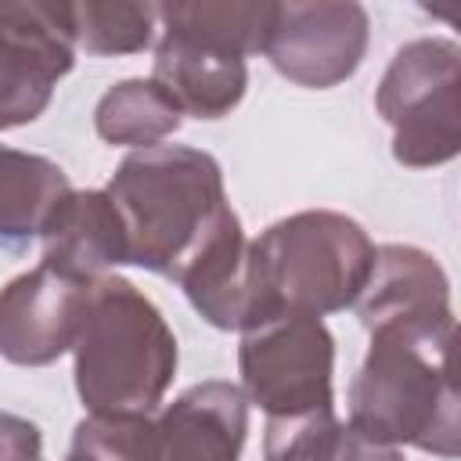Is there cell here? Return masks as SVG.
<instances>
[{"instance_id":"obj_1","label":"cell","mask_w":461,"mask_h":461,"mask_svg":"<svg viewBox=\"0 0 461 461\" xmlns=\"http://www.w3.org/2000/svg\"><path fill=\"white\" fill-rule=\"evenodd\" d=\"M367 357L349 382L346 425L385 447L457 457L461 400L454 385V317L367 331Z\"/></svg>"},{"instance_id":"obj_2","label":"cell","mask_w":461,"mask_h":461,"mask_svg":"<svg viewBox=\"0 0 461 461\" xmlns=\"http://www.w3.org/2000/svg\"><path fill=\"white\" fill-rule=\"evenodd\" d=\"M104 191L126 227V263L169 281L180 277L187 259L230 212L220 162L187 144L130 151Z\"/></svg>"},{"instance_id":"obj_3","label":"cell","mask_w":461,"mask_h":461,"mask_svg":"<svg viewBox=\"0 0 461 461\" xmlns=\"http://www.w3.org/2000/svg\"><path fill=\"white\" fill-rule=\"evenodd\" d=\"M72 357L76 393L90 414H155L180 360L162 310L119 274L90 285Z\"/></svg>"},{"instance_id":"obj_4","label":"cell","mask_w":461,"mask_h":461,"mask_svg":"<svg viewBox=\"0 0 461 461\" xmlns=\"http://www.w3.org/2000/svg\"><path fill=\"white\" fill-rule=\"evenodd\" d=\"M249 256L270 317H328L360 299L375 267V241L346 212L303 209L249 241Z\"/></svg>"},{"instance_id":"obj_5","label":"cell","mask_w":461,"mask_h":461,"mask_svg":"<svg viewBox=\"0 0 461 461\" xmlns=\"http://www.w3.org/2000/svg\"><path fill=\"white\" fill-rule=\"evenodd\" d=\"M378 115L393 126V158L432 169L461 151V47L447 36L403 43L375 90Z\"/></svg>"},{"instance_id":"obj_6","label":"cell","mask_w":461,"mask_h":461,"mask_svg":"<svg viewBox=\"0 0 461 461\" xmlns=\"http://www.w3.org/2000/svg\"><path fill=\"white\" fill-rule=\"evenodd\" d=\"M241 393L267 418L335 403V339L321 317L274 313L241 331Z\"/></svg>"},{"instance_id":"obj_7","label":"cell","mask_w":461,"mask_h":461,"mask_svg":"<svg viewBox=\"0 0 461 461\" xmlns=\"http://www.w3.org/2000/svg\"><path fill=\"white\" fill-rule=\"evenodd\" d=\"M72 65V4L0 0V130L36 122Z\"/></svg>"},{"instance_id":"obj_8","label":"cell","mask_w":461,"mask_h":461,"mask_svg":"<svg viewBox=\"0 0 461 461\" xmlns=\"http://www.w3.org/2000/svg\"><path fill=\"white\" fill-rule=\"evenodd\" d=\"M367 36L371 18L353 0H288L277 4L263 54L288 83L331 90L360 68Z\"/></svg>"},{"instance_id":"obj_9","label":"cell","mask_w":461,"mask_h":461,"mask_svg":"<svg viewBox=\"0 0 461 461\" xmlns=\"http://www.w3.org/2000/svg\"><path fill=\"white\" fill-rule=\"evenodd\" d=\"M94 281L32 267L0 288V357L18 367H47L76 346Z\"/></svg>"},{"instance_id":"obj_10","label":"cell","mask_w":461,"mask_h":461,"mask_svg":"<svg viewBox=\"0 0 461 461\" xmlns=\"http://www.w3.org/2000/svg\"><path fill=\"white\" fill-rule=\"evenodd\" d=\"M176 285L184 288L194 313L220 331H249L270 317L252 270L249 238L234 209L187 259Z\"/></svg>"},{"instance_id":"obj_11","label":"cell","mask_w":461,"mask_h":461,"mask_svg":"<svg viewBox=\"0 0 461 461\" xmlns=\"http://www.w3.org/2000/svg\"><path fill=\"white\" fill-rule=\"evenodd\" d=\"M155 461H241L249 400L234 382H198L155 414Z\"/></svg>"},{"instance_id":"obj_12","label":"cell","mask_w":461,"mask_h":461,"mask_svg":"<svg viewBox=\"0 0 461 461\" xmlns=\"http://www.w3.org/2000/svg\"><path fill=\"white\" fill-rule=\"evenodd\" d=\"M367 331L385 324L450 321V277L436 256L418 245H378L371 277L353 303Z\"/></svg>"},{"instance_id":"obj_13","label":"cell","mask_w":461,"mask_h":461,"mask_svg":"<svg viewBox=\"0 0 461 461\" xmlns=\"http://www.w3.org/2000/svg\"><path fill=\"white\" fill-rule=\"evenodd\" d=\"M40 249H43L40 259L43 267L76 281H101L130 256L126 227L108 191H76V187L50 212L40 234Z\"/></svg>"},{"instance_id":"obj_14","label":"cell","mask_w":461,"mask_h":461,"mask_svg":"<svg viewBox=\"0 0 461 461\" xmlns=\"http://www.w3.org/2000/svg\"><path fill=\"white\" fill-rule=\"evenodd\" d=\"M151 79L180 104L184 115L194 119L230 115L249 90L245 58L191 43L176 32L158 36L151 58Z\"/></svg>"},{"instance_id":"obj_15","label":"cell","mask_w":461,"mask_h":461,"mask_svg":"<svg viewBox=\"0 0 461 461\" xmlns=\"http://www.w3.org/2000/svg\"><path fill=\"white\" fill-rule=\"evenodd\" d=\"M68 191L72 184L58 162L0 144V241L18 249L40 238Z\"/></svg>"},{"instance_id":"obj_16","label":"cell","mask_w":461,"mask_h":461,"mask_svg":"<svg viewBox=\"0 0 461 461\" xmlns=\"http://www.w3.org/2000/svg\"><path fill=\"white\" fill-rule=\"evenodd\" d=\"M162 32H176L191 43L216 47L238 58L263 54V43L274 29L277 4L270 0H187V4H155Z\"/></svg>"},{"instance_id":"obj_17","label":"cell","mask_w":461,"mask_h":461,"mask_svg":"<svg viewBox=\"0 0 461 461\" xmlns=\"http://www.w3.org/2000/svg\"><path fill=\"white\" fill-rule=\"evenodd\" d=\"M180 122H184L180 104L155 79H119L101 94L94 108L97 137L133 151L162 144L180 130Z\"/></svg>"},{"instance_id":"obj_18","label":"cell","mask_w":461,"mask_h":461,"mask_svg":"<svg viewBox=\"0 0 461 461\" xmlns=\"http://www.w3.org/2000/svg\"><path fill=\"white\" fill-rule=\"evenodd\" d=\"M158 29L155 4H72V32L76 50L97 54V58H119V54H140L151 47Z\"/></svg>"},{"instance_id":"obj_19","label":"cell","mask_w":461,"mask_h":461,"mask_svg":"<svg viewBox=\"0 0 461 461\" xmlns=\"http://www.w3.org/2000/svg\"><path fill=\"white\" fill-rule=\"evenodd\" d=\"M72 450L94 461H155V414H86L72 432Z\"/></svg>"},{"instance_id":"obj_20","label":"cell","mask_w":461,"mask_h":461,"mask_svg":"<svg viewBox=\"0 0 461 461\" xmlns=\"http://www.w3.org/2000/svg\"><path fill=\"white\" fill-rule=\"evenodd\" d=\"M342 429L346 425L339 421L335 403L310 407L299 414L267 418L263 461H331V454L342 439Z\"/></svg>"},{"instance_id":"obj_21","label":"cell","mask_w":461,"mask_h":461,"mask_svg":"<svg viewBox=\"0 0 461 461\" xmlns=\"http://www.w3.org/2000/svg\"><path fill=\"white\" fill-rule=\"evenodd\" d=\"M0 461H43V436L29 418L0 411Z\"/></svg>"},{"instance_id":"obj_22","label":"cell","mask_w":461,"mask_h":461,"mask_svg":"<svg viewBox=\"0 0 461 461\" xmlns=\"http://www.w3.org/2000/svg\"><path fill=\"white\" fill-rule=\"evenodd\" d=\"M331 461H403L400 447H385L375 439H364L360 432H353L349 425L342 429V439L331 454Z\"/></svg>"},{"instance_id":"obj_23","label":"cell","mask_w":461,"mask_h":461,"mask_svg":"<svg viewBox=\"0 0 461 461\" xmlns=\"http://www.w3.org/2000/svg\"><path fill=\"white\" fill-rule=\"evenodd\" d=\"M65 461H94V457H83V454H76V450H68V457Z\"/></svg>"}]
</instances>
